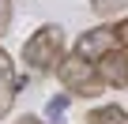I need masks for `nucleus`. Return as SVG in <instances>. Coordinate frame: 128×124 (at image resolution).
Returning <instances> with one entry per match:
<instances>
[{
	"mask_svg": "<svg viewBox=\"0 0 128 124\" xmlns=\"http://www.w3.org/2000/svg\"><path fill=\"white\" fill-rule=\"evenodd\" d=\"M56 79H60V87H64L68 98H83V102H90V98H98L106 90V83L98 79V68L87 64L76 53H64L60 68H56Z\"/></svg>",
	"mask_w": 128,
	"mask_h": 124,
	"instance_id": "obj_2",
	"label": "nucleus"
},
{
	"mask_svg": "<svg viewBox=\"0 0 128 124\" xmlns=\"http://www.w3.org/2000/svg\"><path fill=\"white\" fill-rule=\"evenodd\" d=\"M83 124H128V109H120V105H113V102H109V105H94Z\"/></svg>",
	"mask_w": 128,
	"mask_h": 124,
	"instance_id": "obj_6",
	"label": "nucleus"
},
{
	"mask_svg": "<svg viewBox=\"0 0 128 124\" xmlns=\"http://www.w3.org/2000/svg\"><path fill=\"white\" fill-rule=\"evenodd\" d=\"M15 94H19V72H15V64H12L8 49L0 45V120L12 113V105H15Z\"/></svg>",
	"mask_w": 128,
	"mask_h": 124,
	"instance_id": "obj_5",
	"label": "nucleus"
},
{
	"mask_svg": "<svg viewBox=\"0 0 128 124\" xmlns=\"http://www.w3.org/2000/svg\"><path fill=\"white\" fill-rule=\"evenodd\" d=\"M117 49V41H113V26H90V30H83L79 38H76V56H83L87 64H98V60L106 56V53H113Z\"/></svg>",
	"mask_w": 128,
	"mask_h": 124,
	"instance_id": "obj_3",
	"label": "nucleus"
},
{
	"mask_svg": "<svg viewBox=\"0 0 128 124\" xmlns=\"http://www.w3.org/2000/svg\"><path fill=\"white\" fill-rule=\"evenodd\" d=\"M15 124H45V117H30V113H26V117H19Z\"/></svg>",
	"mask_w": 128,
	"mask_h": 124,
	"instance_id": "obj_11",
	"label": "nucleus"
},
{
	"mask_svg": "<svg viewBox=\"0 0 128 124\" xmlns=\"http://www.w3.org/2000/svg\"><path fill=\"white\" fill-rule=\"evenodd\" d=\"M124 8H128V0H90V11L98 19H117Z\"/></svg>",
	"mask_w": 128,
	"mask_h": 124,
	"instance_id": "obj_8",
	"label": "nucleus"
},
{
	"mask_svg": "<svg viewBox=\"0 0 128 124\" xmlns=\"http://www.w3.org/2000/svg\"><path fill=\"white\" fill-rule=\"evenodd\" d=\"M64 60V30L56 23H42L23 41V64L30 72H56Z\"/></svg>",
	"mask_w": 128,
	"mask_h": 124,
	"instance_id": "obj_1",
	"label": "nucleus"
},
{
	"mask_svg": "<svg viewBox=\"0 0 128 124\" xmlns=\"http://www.w3.org/2000/svg\"><path fill=\"white\" fill-rule=\"evenodd\" d=\"M68 105H72L68 94H53V98L45 102V124H60L64 113H68Z\"/></svg>",
	"mask_w": 128,
	"mask_h": 124,
	"instance_id": "obj_7",
	"label": "nucleus"
},
{
	"mask_svg": "<svg viewBox=\"0 0 128 124\" xmlns=\"http://www.w3.org/2000/svg\"><path fill=\"white\" fill-rule=\"evenodd\" d=\"M113 41H117V49H128V15H120L113 23Z\"/></svg>",
	"mask_w": 128,
	"mask_h": 124,
	"instance_id": "obj_9",
	"label": "nucleus"
},
{
	"mask_svg": "<svg viewBox=\"0 0 128 124\" xmlns=\"http://www.w3.org/2000/svg\"><path fill=\"white\" fill-rule=\"evenodd\" d=\"M12 15H15L12 11V0H0V38L12 30Z\"/></svg>",
	"mask_w": 128,
	"mask_h": 124,
	"instance_id": "obj_10",
	"label": "nucleus"
},
{
	"mask_svg": "<svg viewBox=\"0 0 128 124\" xmlns=\"http://www.w3.org/2000/svg\"><path fill=\"white\" fill-rule=\"evenodd\" d=\"M98 79L113 90H128V49H113L98 60Z\"/></svg>",
	"mask_w": 128,
	"mask_h": 124,
	"instance_id": "obj_4",
	"label": "nucleus"
}]
</instances>
